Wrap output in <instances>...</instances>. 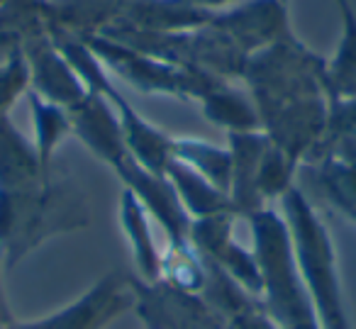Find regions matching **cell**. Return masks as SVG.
I'll list each match as a JSON object with an SVG mask.
<instances>
[{"instance_id":"cell-1","label":"cell","mask_w":356,"mask_h":329,"mask_svg":"<svg viewBox=\"0 0 356 329\" xmlns=\"http://www.w3.org/2000/svg\"><path fill=\"white\" fill-rule=\"evenodd\" d=\"M90 225V210L83 191L71 178L49 181L20 191H0V256L6 271L49 239Z\"/></svg>"},{"instance_id":"cell-2","label":"cell","mask_w":356,"mask_h":329,"mask_svg":"<svg viewBox=\"0 0 356 329\" xmlns=\"http://www.w3.org/2000/svg\"><path fill=\"white\" fill-rule=\"evenodd\" d=\"M281 215L288 225L296 264L315 303L322 329H354L341 288L334 241L317 215L312 198L300 186H293L281 198Z\"/></svg>"},{"instance_id":"cell-3","label":"cell","mask_w":356,"mask_h":329,"mask_svg":"<svg viewBox=\"0 0 356 329\" xmlns=\"http://www.w3.org/2000/svg\"><path fill=\"white\" fill-rule=\"evenodd\" d=\"M252 249L261 275V300L266 314L281 329H322L307 285L293 254L291 234L281 212L271 205L247 217Z\"/></svg>"},{"instance_id":"cell-4","label":"cell","mask_w":356,"mask_h":329,"mask_svg":"<svg viewBox=\"0 0 356 329\" xmlns=\"http://www.w3.org/2000/svg\"><path fill=\"white\" fill-rule=\"evenodd\" d=\"M325 64V56L291 35L249 56L239 83L247 86L261 115L293 100L327 95Z\"/></svg>"},{"instance_id":"cell-5","label":"cell","mask_w":356,"mask_h":329,"mask_svg":"<svg viewBox=\"0 0 356 329\" xmlns=\"http://www.w3.org/2000/svg\"><path fill=\"white\" fill-rule=\"evenodd\" d=\"M105 37L144 51L181 69L210 74L222 81H242L244 64L249 56L237 49L232 40L218 27L205 25L195 30L181 32H132V30H108Z\"/></svg>"},{"instance_id":"cell-6","label":"cell","mask_w":356,"mask_h":329,"mask_svg":"<svg viewBox=\"0 0 356 329\" xmlns=\"http://www.w3.org/2000/svg\"><path fill=\"white\" fill-rule=\"evenodd\" d=\"M83 40L98 54L110 76H118L120 81H124L144 95H168V98L198 103L213 86L222 81L210 74H198V71L173 66L168 61L156 59V56L144 54V51L129 49V47L120 45L105 35H88Z\"/></svg>"},{"instance_id":"cell-7","label":"cell","mask_w":356,"mask_h":329,"mask_svg":"<svg viewBox=\"0 0 356 329\" xmlns=\"http://www.w3.org/2000/svg\"><path fill=\"white\" fill-rule=\"evenodd\" d=\"M132 310L147 329H225L218 314L200 293L184 290L163 278L144 280L127 275Z\"/></svg>"},{"instance_id":"cell-8","label":"cell","mask_w":356,"mask_h":329,"mask_svg":"<svg viewBox=\"0 0 356 329\" xmlns=\"http://www.w3.org/2000/svg\"><path fill=\"white\" fill-rule=\"evenodd\" d=\"M132 310L127 275L110 271L69 305L37 319H15L8 329H105L113 319Z\"/></svg>"},{"instance_id":"cell-9","label":"cell","mask_w":356,"mask_h":329,"mask_svg":"<svg viewBox=\"0 0 356 329\" xmlns=\"http://www.w3.org/2000/svg\"><path fill=\"white\" fill-rule=\"evenodd\" d=\"M110 171L120 178L122 188H127L134 198L144 205V210L149 212L154 222H159V227L166 234L168 244H184L191 241V215L186 212V207L181 205L176 191L168 183V178L163 173H154L149 168H144L132 154H124Z\"/></svg>"},{"instance_id":"cell-10","label":"cell","mask_w":356,"mask_h":329,"mask_svg":"<svg viewBox=\"0 0 356 329\" xmlns=\"http://www.w3.org/2000/svg\"><path fill=\"white\" fill-rule=\"evenodd\" d=\"M210 25L225 32L247 56L296 35L286 0H242L227 10L215 13Z\"/></svg>"},{"instance_id":"cell-11","label":"cell","mask_w":356,"mask_h":329,"mask_svg":"<svg viewBox=\"0 0 356 329\" xmlns=\"http://www.w3.org/2000/svg\"><path fill=\"white\" fill-rule=\"evenodd\" d=\"M271 144L288 154L298 166L310 159L327 132V95L293 100L259 115Z\"/></svg>"},{"instance_id":"cell-12","label":"cell","mask_w":356,"mask_h":329,"mask_svg":"<svg viewBox=\"0 0 356 329\" xmlns=\"http://www.w3.org/2000/svg\"><path fill=\"white\" fill-rule=\"evenodd\" d=\"M239 217L222 212V215L200 217L191 222V244L200 256L218 264L225 273H229L244 290L252 295H261V275L252 246H244L234 236V222Z\"/></svg>"},{"instance_id":"cell-13","label":"cell","mask_w":356,"mask_h":329,"mask_svg":"<svg viewBox=\"0 0 356 329\" xmlns=\"http://www.w3.org/2000/svg\"><path fill=\"white\" fill-rule=\"evenodd\" d=\"M22 54L30 66V93L40 95L54 105H61L66 110L79 105L88 95V88L79 79L74 66L54 45L51 32L27 42Z\"/></svg>"},{"instance_id":"cell-14","label":"cell","mask_w":356,"mask_h":329,"mask_svg":"<svg viewBox=\"0 0 356 329\" xmlns=\"http://www.w3.org/2000/svg\"><path fill=\"white\" fill-rule=\"evenodd\" d=\"M69 115L71 129L81 139V144L108 168H113L124 154H129L118 110L103 95L88 93L79 105L69 110Z\"/></svg>"},{"instance_id":"cell-15","label":"cell","mask_w":356,"mask_h":329,"mask_svg":"<svg viewBox=\"0 0 356 329\" xmlns=\"http://www.w3.org/2000/svg\"><path fill=\"white\" fill-rule=\"evenodd\" d=\"M227 147L232 154V183L229 198L237 210V217L247 220L249 215L268 207L259 195V168H261L264 152L268 147V137L264 129L257 132H232L227 134Z\"/></svg>"},{"instance_id":"cell-16","label":"cell","mask_w":356,"mask_h":329,"mask_svg":"<svg viewBox=\"0 0 356 329\" xmlns=\"http://www.w3.org/2000/svg\"><path fill=\"white\" fill-rule=\"evenodd\" d=\"M110 103L118 110L120 127H122L129 154L144 168L166 176L168 163L173 161V134L163 132L161 127L149 122L144 115H139V110H134V105L120 90L110 98Z\"/></svg>"},{"instance_id":"cell-17","label":"cell","mask_w":356,"mask_h":329,"mask_svg":"<svg viewBox=\"0 0 356 329\" xmlns=\"http://www.w3.org/2000/svg\"><path fill=\"white\" fill-rule=\"evenodd\" d=\"M210 20H213V13L188 6L186 0H132L118 25L110 30L181 32L205 27L210 25Z\"/></svg>"},{"instance_id":"cell-18","label":"cell","mask_w":356,"mask_h":329,"mask_svg":"<svg viewBox=\"0 0 356 329\" xmlns=\"http://www.w3.org/2000/svg\"><path fill=\"white\" fill-rule=\"evenodd\" d=\"M32 139L20 132L13 115H0V191H20L49 181Z\"/></svg>"},{"instance_id":"cell-19","label":"cell","mask_w":356,"mask_h":329,"mask_svg":"<svg viewBox=\"0 0 356 329\" xmlns=\"http://www.w3.org/2000/svg\"><path fill=\"white\" fill-rule=\"evenodd\" d=\"M152 217L144 210V205L122 188L120 193V225L129 241V251H132L134 268H137L139 278L144 280H156L161 278V266H163V251L159 249L156 239H154L152 230Z\"/></svg>"},{"instance_id":"cell-20","label":"cell","mask_w":356,"mask_h":329,"mask_svg":"<svg viewBox=\"0 0 356 329\" xmlns=\"http://www.w3.org/2000/svg\"><path fill=\"white\" fill-rule=\"evenodd\" d=\"M54 27L51 0H6L0 3V56L25 49L35 37L49 35Z\"/></svg>"},{"instance_id":"cell-21","label":"cell","mask_w":356,"mask_h":329,"mask_svg":"<svg viewBox=\"0 0 356 329\" xmlns=\"http://www.w3.org/2000/svg\"><path fill=\"white\" fill-rule=\"evenodd\" d=\"M305 183L315 200L325 202L356 227V166L337 159H320L305 163Z\"/></svg>"},{"instance_id":"cell-22","label":"cell","mask_w":356,"mask_h":329,"mask_svg":"<svg viewBox=\"0 0 356 329\" xmlns=\"http://www.w3.org/2000/svg\"><path fill=\"white\" fill-rule=\"evenodd\" d=\"M205 120L227 134L232 132H257L261 129L259 110L247 88H237L234 81H220L198 100Z\"/></svg>"},{"instance_id":"cell-23","label":"cell","mask_w":356,"mask_h":329,"mask_svg":"<svg viewBox=\"0 0 356 329\" xmlns=\"http://www.w3.org/2000/svg\"><path fill=\"white\" fill-rule=\"evenodd\" d=\"M166 178L173 186V191H176L181 205H184L186 212L191 215V220L222 215V212L237 215L229 193L220 191L218 186H213L208 178H203L198 171H193L191 166H186L184 161L173 159L166 168Z\"/></svg>"},{"instance_id":"cell-24","label":"cell","mask_w":356,"mask_h":329,"mask_svg":"<svg viewBox=\"0 0 356 329\" xmlns=\"http://www.w3.org/2000/svg\"><path fill=\"white\" fill-rule=\"evenodd\" d=\"M132 0H51L56 30L88 37L118 25Z\"/></svg>"},{"instance_id":"cell-25","label":"cell","mask_w":356,"mask_h":329,"mask_svg":"<svg viewBox=\"0 0 356 329\" xmlns=\"http://www.w3.org/2000/svg\"><path fill=\"white\" fill-rule=\"evenodd\" d=\"M341 17V35L334 54L325 64L327 98L356 95V10L351 0H334Z\"/></svg>"},{"instance_id":"cell-26","label":"cell","mask_w":356,"mask_h":329,"mask_svg":"<svg viewBox=\"0 0 356 329\" xmlns=\"http://www.w3.org/2000/svg\"><path fill=\"white\" fill-rule=\"evenodd\" d=\"M32 115V144L37 149V157L47 176H54V157L59 152L61 142L74 134L71 129V115L66 108L54 105L40 95H27Z\"/></svg>"},{"instance_id":"cell-27","label":"cell","mask_w":356,"mask_h":329,"mask_svg":"<svg viewBox=\"0 0 356 329\" xmlns=\"http://www.w3.org/2000/svg\"><path fill=\"white\" fill-rule=\"evenodd\" d=\"M173 159L184 161L220 191L229 193L232 183V154L229 147H220L198 137H173Z\"/></svg>"},{"instance_id":"cell-28","label":"cell","mask_w":356,"mask_h":329,"mask_svg":"<svg viewBox=\"0 0 356 329\" xmlns=\"http://www.w3.org/2000/svg\"><path fill=\"white\" fill-rule=\"evenodd\" d=\"M161 278L173 285H178V288L200 293L203 280H205L203 256L195 251V246L191 244V241H184V244H168L166 251H163Z\"/></svg>"},{"instance_id":"cell-29","label":"cell","mask_w":356,"mask_h":329,"mask_svg":"<svg viewBox=\"0 0 356 329\" xmlns=\"http://www.w3.org/2000/svg\"><path fill=\"white\" fill-rule=\"evenodd\" d=\"M298 168L300 166L268 139V147L261 159V168H259V195H261V200L266 205H271L273 200H281L296 186Z\"/></svg>"},{"instance_id":"cell-30","label":"cell","mask_w":356,"mask_h":329,"mask_svg":"<svg viewBox=\"0 0 356 329\" xmlns=\"http://www.w3.org/2000/svg\"><path fill=\"white\" fill-rule=\"evenodd\" d=\"M30 95V66L22 51L6 56L0 66V115H13V108Z\"/></svg>"},{"instance_id":"cell-31","label":"cell","mask_w":356,"mask_h":329,"mask_svg":"<svg viewBox=\"0 0 356 329\" xmlns=\"http://www.w3.org/2000/svg\"><path fill=\"white\" fill-rule=\"evenodd\" d=\"M320 159H337L356 166V132H344V134H325L322 142L317 144V149L310 154L305 163H315ZM302 163V166H305Z\"/></svg>"},{"instance_id":"cell-32","label":"cell","mask_w":356,"mask_h":329,"mask_svg":"<svg viewBox=\"0 0 356 329\" xmlns=\"http://www.w3.org/2000/svg\"><path fill=\"white\" fill-rule=\"evenodd\" d=\"M356 132V95L327 98V132L344 134Z\"/></svg>"},{"instance_id":"cell-33","label":"cell","mask_w":356,"mask_h":329,"mask_svg":"<svg viewBox=\"0 0 356 329\" xmlns=\"http://www.w3.org/2000/svg\"><path fill=\"white\" fill-rule=\"evenodd\" d=\"M225 329H281V327L268 317L264 305H254V307L229 317L225 322Z\"/></svg>"},{"instance_id":"cell-34","label":"cell","mask_w":356,"mask_h":329,"mask_svg":"<svg viewBox=\"0 0 356 329\" xmlns=\"http://www.w3.org/2000/svg\"><path fill=\"white\" fill-rule=\"evenodd\" d=\"M3 273H6V264H3V256H0V329H8L15 322V314L10 310L8 303V293H6V283H3Z\"/></svg>"},{"instance_id":"cell-35","label":"cell","mask_w":356,"mask_h":329,"mask_svg":"<svg viewBox=\"0 0 356 329\" xmlns=\"http://www.w3.org/2000/svg\"><path fill=\"white\" fill-rule=\"evenodd\" d=\"M186 3L215 15V13H222V10H227V8L237 6V3H242V0H186Z\"/></svg>"},{"instance_id":"cell-36","label":"cell","mask_w":356,"mask_h":329,"mask_svg":"<svg viewBox=\"0 0 356 329\" xmlns=\"http://www.w3.org/2000/svg\"><path fill=\"white\" fill-rule=\"evenodd\" d=\"M3 61H6V59H3V56H0V66H3Z\"/></svg>"},{"instance_id":"cell-37","label":"cell","mask_w":356,"mask_h":329,"mask_svg":"<svg viewBox=\"0 0 356 329\" xmlns=\"http://www.w3.org/2000/svg\"><path fill=\"white\" fill-rule=\"evenodd\" d=\"M0 3H6V0H0Z\"/></svg>"},{"instance_id":"cell-38","label":"cell","mask_w":356,"mask_h":329,"mask_svg":"<svg viewBox=\"0 0 356 329\" xmlns=\"http://www.w3.org/2000/svg\"><path fill=\"white\" fill-rule=\"evenodd\" d=\"M286 3H288V0H286Z\"/></svg>"}]
</instances>
